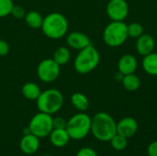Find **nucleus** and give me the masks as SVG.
<instances>
[{"instance_id":"cd10ccee","label":"nucleus","mask_w":157,"mask_h":156,"mask_svg":"<svg viewBox=\"0 0 157 156\" xmlns=\"http://www.w3.org/2000/svg\"><path fill=\"white\" fill-rule=\"evenodd\" d=\"M9 44L6 40L0 39V56H6L9 52Z\"/></svg>"},{"instance_id":"412c9836","label":"nucleus","mask_w":157,"mask_h":156,"mask_svg":"<svg viewBox=\"0 0 157 156\" xmlns=\"http://www.w3.org/2000/svg\"><path fill=\"white\" fill-rule=\"evenodd\" d=\"M70 58H71V53L69 49L65 46H61L55 50L52 59L61 66L66 64L70 61Z\"/></svg>"},{"instance_id":"4468645a","label":"nucleus","mask_w":157,"mask_h":156,"mask_svg":"<svg viewBox=\"0 0 157 156\" xmlns=\"http://www.w3.org/2000/svg\"><path fill=\"white\" fill-rule=\"evenodd\" d=\"M155 46V42L154 38L149 34H143L136 40V51L137 52L142 55L145 56L154 51Z\"/></svg>"},{"instance_id":"b1692460","label":"nucleus","mask_w":157,"mask_h":156,"mask_svg":"<svg viewBox=\"0 0 157 156\" xmlns=\"http://www.w3.org/2000/svg\"><path fill=\"white\" fill-rule=\"evenodd\" d=\"M14 6L13 0H0V17H5L11 14Z\"/></svg>"},{"instance_id":"f03ea898","label":"nucleus","mask_w":157,"mask_h":156,"mask_svg":"<svg viewBox=\"0 0 157 156\" xmlns=\"http://www.w3.org/2000/svg\"><path fill=\"white\" fill-rule=\"evenodd\" d=\"M40 29L47 38L59 40L64 37L68 31V20L63 14L52 12L44 17Z\"/></svg>"},{"instance_id":"2eb2a0df","label":"nucleus","mask_w":157,"mask_h":156,"mask_svg":"<svg viewBox=\"0 0 157 156\" xmlns=\"http://www.w3.org/2000/svg\"><path fill=\"white\" fill-rule=\"evenodd\" d=\"M49 137L52 144L58 148L66 146L70 141V136L66 129H53Z\"/></svg>"},{"instance_id":"6ab92c4d","label":"nucleus","mask_w":157,"mask_h":156,"mask_svg":"<svg viewBox=\"0 0 157 156\" xmlns=\"http://www.w3.org/2000/svg\"><path fill=\"white\" fill-rule=\"evenodd\" d=\"M121 83H122L123 87L127 91H130V92L136 91L141 86V80L134 74H130L123 75V77L121 79Z\"/></svg>"},{"instance_id":"bb28decb","label":"nucleus","mask_w":157,"mask_h":156,"mask_svg":"<svg viewBox=\"0 0 157 156\" xmlns=\"http://www.w3.org/2000/svg\"><path fill=\"white\" fill-rule=\"evenodd\" d=\"M76 156H98V154L96 153V151L92 148H89V147H84V148H81L77 154Z\"/></svg>"},{"instance_id":"1a4fd4ad","label":"nucleus","mask_w":157,"mask_h":156,"mask_svg":"<svg viewBox=\"0 0 157 156\" xmlns=\"http://www.w3.org/2000/svg\"><path fill=\"white\" fill-rule=\"evenodd\" d=\"M106 11L112 21H123L129 14V5L126 0H109Z\"/></svg>"},{"instance_id":"423d86ee","label":"nucleus","mask_w":157,"mask_h":156,"mask_svg":"<svg viewBox=\"0 0 157 156\" xmlns=\"http://www.w3.org/2000/svg\"><path fill=\"white\" fill-rule=\"evenodd\" d=\"M128 38L127 24L123 21H111L103 31V40L109 47H120Z\"/></svg>"},{"instance_id":"aec40b11","label":"nucleus","mask_w":157,"mask_h":156,"mask_svg":"<svg viewBox=\"0 0 157 156\" xmlns=\"http://www.w3.org/2000/svg\"><path fill=\"white\" fill-rule=\"evenodd\" d=\"M72 105L80 112H85L89 108V100L86 95L82 93H75L71 96Z\"/></svg>"},{"instance_id":"c756f323","label":"nucleus","mask_w":157,"mask_h":156,"mask_svg":"<svg viewBox=\"0 0 157 156\" xmlns=\"http://www.w3.org/2000/svg\"><path fill=\"white\" fill-rule=\"evenodd\" d=\"M42 156H51V155H42Z\"/></svg>"},{"instance_id":"9d476101","label":"nucleus","mask_w":157,"mask_h":156,"mask_svg":"<svg viewBox=\"0 0 157 156\" xmlns=\"http://www.w3.org/2000/svg\"><path fill=\"white\" fill-rule=\"evenodd\" d=\"M138 131V122L132 117L121 119L117 123V133L129 139L132 137Z\"/></svg>"},{"instance_id":"5701e85b","label":"nucleus","mask_w":157,"mask_h":156,"mask_svg":"<svg viewBox=\"0 0 157 156\" xmlns=\"http://www.w3.org/2000/svg\"><path fill=\"white\" fill-rule=\"evenodd\" d=\"M128 36L133 39H137L144 34V26L138 22H132L127 25Z\"/></svg>"},{"instance_id":"6e6552de","label":"nucleus","mask_w":157,"mask_h":156,"mask_svg":"<svg viewBox=\"0 0 157 156\" xmlns=\"http://www.w3.org/2000/svg\"><path fill=\"white\" fill-rule=\"evenodd\" d=\"M61 72L60 65L53 59L42 60L37 67V75L41 82L52 83L55 81Z\"/></svg>"},{"instance_id":"f3484780","label":"nucleus","mask_w":157,"mask_h":156,"mask_svg":"<svg viewBox=\"0 0 157 156\" xmlns=\"http://www.w3.org/2000/svg\"><path fill=\"white\" fill-rule=\"evenodd\" d=\"M21 93L23 97L28 100H37L41 91H40V86L36 83L28 82L23 85L21 88Z\"/></svg>"},{"instance_id":"ddd939ff","label":"nucleus","mask_w":157,"mask_h":156,"mask_svg":"<svg viewBox=\"0 0 157 156\" xmlns=\"http://www.w3.org/2000/svg\"><path fill=\"white\" fill-rule=\"evenodd\" d=\"M137 59L132 54H124L118 62V70L123 75L134 74V72L137 70Z\"/></svg>"},{"instance_id":"dca6fc26","label":"nucleus","mask_w":157,"mask_h":156,"mask_svg":"<svg viewBox=\"0 0 157 156\" xmlns=\"http://www.w3.org/2000/svg\"><path fill=\"white\" fill-rule=\"evenodd\" d=\"M143 68L144 72L152 76H157V52H151L144 56Z\"/></svg>"},{"instance_id":"a211bd4d","label":"nucleus","mask_w":157,"mask_h":156,"mask_svg":"<svg viewBox=\"0 0 157 156\" xmlns=\"http://www.w3.org/2000/svg\"><path fill=\"white\" fill-rule=\"evenodd\" d=\"M43 17L42 15L35 10L29 11L28 13H26L24 19L25 22L27 24V26H29L31 29H40L42 26V22H43Z\"/></svg>"},{"instance_id":"39448f33","label":"nucleus","mask_w":157,"mask_h":156,"mask_svg":"<svg viewBox=\"0 0 157 156\" xmlns=\"http://www.w3.org/2000/svg\"><path fill=\"white\" fill-rule=\"evenodd\" d=\"M66 131L70 139L79 141L86 138L91 131V118L85 112H80L67 120Z\"/></svg>"},{"instance_id":"c85d7f7f","label":"nucleus","mask_w":157,"mask_h":156,"mask_svg":"<svg viewBox=\"0 0 157 156\" xmlns=\"http://www.w3.org/2000/svg\"><path fill=\"white\" fill-rule=\"evenodd\" d=\"M148 156H157V141L151 143L147 148Z\"/></svg>"},{"instance_id":"9b49d317","label":"nucleus","mask_w":157,"mask_h":156,"mask_svg":"<svg viewBox=\"0 0 157 156\" xmlns=\"http://www.w3.org/2000/svg\"><path fill=\"white\" fill-rule=\"evenodd\" d=\"M66 42L70 48L78 51L91 45L89 37L80 31H73L69 33L66 37Z\"/></svg>"},{"instance_id":"f257e3e1","label":"nucleus","mask_w":157,"mask_h":156,"mask_svg":"<svg viewBox=\"0 0 157 156\" xmlns=\"http://www.w3.org/2000/svg\"><path fill=\"white\" fill-rule=\"evenodd\" d=\"M93 136L100 142H109L117 134V123L106 112H98L91 119Z\"/></svg>"},{"instance_id":"4be33fe9","label":"nucleus","mask_w":157,"mask_h":156,"mask_svg":"<svg viewBox=\"0 0 157 156\" xmlns=\"http://www.w3.org/2000/svg\"><path fill=\"white\" fill-rule=\"evenodd\" d=\"M109 142H110L111 147L115 149L116 151H123L128 146V139L118 133Z\"/></svg>"},{"instance_id":"f8f14e48","label":"nucleus","mask_w":157,"mask_h":156,"mask_svg":"<svg viewBox=\"0 0 157 156\" xmlns=\"http://www.w3.org/2000/svg\"><path fill=\"white\" fill-rule=\"evenodd\" d=\"M19 148L25 154H34L40 148V138L32 133L24 134L20 140Z\"/></svg>"},{"instance_id":"a878e982","label":"nucleus","mask_w":157,"mask_h":156,"mask_svg":"<svg viewBox=\"0 0 157 156\" xmlns=\"http://www.w3.org/2000/svg\"><path fill=\"white\" fill-rule=\"evenodd\" d=\"M52 122H53V129H66L67 120L62 117L53 118Z\"/></svg>"},{"instance_id":"393cba45","label":"nucleus","mask_w":157,"mask_h":156,"mask_svg":"<svg viewBox=\"0 0 157 156\" xmlns=\"http://www.w3.org/2000/svg\"><path fill=\"white\" fill-rule=\"evenodd\" d=\"M11 15L13 17H15L16 18H19L20 19V18H24V17L26 15V12H25L24 8L21 6L14 5L12 12H11Z\"/></svg>"},{"instance_id":"0eeeda50","label":"nucleus","mask_w":157,"mask_h":156,"mask_svg":"<svg viewBox=\"0 0 157 156\" xmlns=\"http://www.w3.org/2000/svg\"><path fill=\"white\" fill-rule=\"evenodd\" d=\"M52 120L53 118L52 115L40 111L31 118L28 127L30 133L34 134L38 138H46L49 137L53 130Z\"/></svg>"},{"instance_id":"20e7f679","label":"nucleus","mask_w":157,"mask_h":156,"mask_svg":"<svg viewBox=\"0 0 157 156\" xmlns=\"http://www.w3.org/2000/svg\"><path fill=\"white\" fill-rule=\"evenodd\" d=\"M36 102L39 111L52 115L62 108L63 105V96L58 89L50 88L41 92Z\"/></svg>"},{"instance_id":"7ed1b4c3","label":"nucleus","mask_w":157,"mask_h":156,"mask_svg":"<svg viewBox=\"0 0 157 156\" xmlns=\"http://www.w3.org/2000/svg\"><path fill=\"white\" fill-rule=\"evenodd\" d=\"M100 62L98 51L91 44L79 51L74 61L75 70L81 74H86L95 70Z\"/></svg>"}]
</instances>
